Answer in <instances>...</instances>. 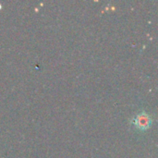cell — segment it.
<instances>
[{
  "instance_id": "6da1fadb",
  "label": "cell",
  "mask_w": 158,
  "mask_h": 158,
  "mask_svg": "<svg viewBox=\"0 0 158 158\" xmlns=\"http://www.w3.org/2000/svg\"><path fill=\"white\" fill-rule=\"evenodd\" d=\"M135 125L137 128H140L142 130L147 129L150 125V117L144 113L140 114L135 119Z\"/></svg>"
}]
</instances>
